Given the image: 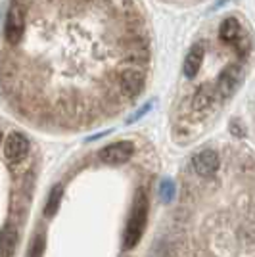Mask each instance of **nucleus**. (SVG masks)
Instances as JSON below:
<instances>
[{
	"label": "nucleus",
	"instance_id": "4",
	"mask_svg": "<svg viewBox=\"0 0 255 257\" xmlns=\"http://www.w3.org/2000/svg\"><path fill=\"white\" fill-rule=\"evenodd\" d=\"M29 152V140L22 133H10L4 142V158L12 163L22 161Z\"/></svg>",
	"mask_w": 255,
	"mask_h": 257
},
{
	"label": "nucleus",
	"instance_id": "8",
	"mask_svg": "<svg viewBox=\"0 0 255 257\" xmlns=\"http://www.w3.org/2000/svg\"><path fill=\"white\" fill-rule=\"evenodd\" d=\"M238 83H240V67H238V65H230L223 73L217 88H219V92H221L223 96H230L234 90H236Z\"/></svg>",
	"mask_w": 255,
	"mask_h": 257
},
{
	"label": "nucleus",
	"instance_id": "10",
	"mask_svg": "<svg viewBox=\"0 0 255 257\" xmlns=\"http://www.w3.org/2000/svg\"><path fill=\"white\" fill-rule=\"evenodd\" d=\"M242 27H240V22L236 18H226L221 25V39L226 41V43L234 44L240 37H242Z\"/></svg>",
	"mask_w": 255,
	"mask_h": 257
},
{
	"label": "nucleus",
	"instance_id": "1",
	"mask_svg": "<svg viewBox=\"0 0 255 257\" xmlns=\"http://www.w3.org/2000/svg\"><path fill=\"white\" fill-rule=\"evenodd\" d=\"M146 217H148V200H146L144 192H139L131 219L127 223V230H125V240H123L125 249H131L139 244L140 236L144 232V226H146Z\"/></svg>",
	"mask_w": 255,
	"mask_h": 257
},
{
	"label": "nucleus",
	"instance_id": "9",
	"mask_svg": "<svg viewBox=\"0 0 255 257\" xmlns=\"http://www.w3.org/2000/svg\"><path fill=\"white\" fill-rule=\"evenodd\" d=\"M203 54H205V50H203L202 44H194V48H190V52L184 60V75L194 77L200 71L203 62Z\"/></svg>",
	"mask_w": 255,
	"mask_h": 257
},
{
	"label": "nucleus",
	"instance_id": "11",
	"mask_svg": "<svg viewBox=\"0 0 255 257\" xmlns=\"http://www.w3.org/2000/svg\"><path fill=\"white\" fill-rule=\"evenodd\" d=\"M213 100H215V92H211L207 86H202V88L194 94L192 107H194L196 111H205V109H209V107H211Z\"/></svg>",
	"mask_w": 255,
	"mask_h": 257
},
{
	"label": "nucleus",
	"instance_id": "7",
	"mask_svg": "<svg viewBox=\"0 0 255 257\" xmlns=\"http://www.w3.org/2000/svg\"><path fill=\"white\" fill-rule=\"evenodd\" d=\"M18 247V228L6 225L0 232V257H14Z\"/></svg>",
	"mask_w": 255,
	"mask_h": 257
},
{
	"label": "nucleus",
	"instance_id": "2",
	"mask_svg": "<svg viewBox=\"0 0 255 257\" xmlns=\"http://www.w3.org/2000/svg\"><path fill=\"white\" fill-rule=\"evenodd\" d=\"M23 29H25V16H23V8L14 2L6 16V25H4V37L10 44H18L23 37Z\"/></svg>",
	"mask_w": 255,
	"mask_h": 257
},
{
	"label": "nucleus",
	"instance_id": "5",
	"mask_svg": "<svg viewBox=\"0 0 255 257\" xmlns=\"http://www.w3.org/2000/svg\"><path fill=\"white\" fill-rule=\"evenodd\" d=\"M192 167L200 177H209L219 169V154L213 150L198 152L192 160Z\"/></svg>",
	"mask_w": 255,
	"mask_h": 257
},
{
	"label": "nucleus",
	"instance_id": "3",
	"mask_svg": "<svg viewBox=\"0 0 255 257\" xmlns=\"http://www.w3.org/2000/svg\"><path fill=\"white\" fill-rule=\"evenodd\" d=\"M135 152V146L133 142L129 140H121V142H115V144H109L104 150L100 152V160L107 163V165H119V163H125V161L131 160Z\"/></svg>",
	"mask_w": 255,
	"mask_h": 257
},
{
	"label": "nucleus",
	"instance_id": "14",
	"mask_svg": "<svg viewBox=\"0 0 255 257\" xmlns=\"http://www.w3.org/2000/svg\"><path fill=\"white\" fill-rule=\"evenodd\" d=\"M160 194L165 202H169L171 198L175 196V186H173V182H169V181L163 182V184H161V188H160Z\"/></svg>",
	"mask_w": 255,
	"mask_h": 257
},
{
	"label": "nucleus",
	"instance_id": "12",
	"mask_svg": "<svg viewBox=\"0 0 255 257\" xmlns=\"http://www.w3.org/2000/svg\"><path fill=\"white\" fill-rule=\"evenodd\" d=\"M62 196H64V188H62V184L54 186L52 192H50V196H48L46 207H44V215H46V217H52V215L58 211V207H60V202H62Z\"/></svg>",
	"mask_w": 255,
	"mask_h": 257
},
{
	"label": "nucleus",
	"instance_id": "13",
	"mask_svg": "<svg viewBox=\"0 0 255 257\" xmlns=\"http://www.w3.org/2000/svg\"><path fill=\"white\" fill-rule=\"evenodd\" d=\"M46 247V240H44L43 234H39L31 244V249H29V257H43V251Z\"/></svg>",
	"mask_w": 255,
	"mask_h": 257
},
{
	"label": "nucleus",
	"instance_id": "15",
	"mask_svg": "<svg viewBox=\"0 0 255 257\" xmlns=\"http://www.w3.org/2000/svg\"><path fill=\"white\" fill-rule=\"evenodd\" d=\"M0 142H2V133H0Z\"/></svg>",
	"mask_w": 255,
	"mask_h": 257
},
{
	"label": "nucleus",
	"instance_id": "6",
	"mask_svg": "<svg viewBox=\"0 0 255 257\" xmlns=\"http://www.w3.org/2000/svg\"><path fill=\"white\" fill-rule=\"evenodd\" d=\"M142 86H144V75L139 69H125L119 73V88L123 94L135 96L142 90Z\"/></svg>",
	"mask_w": 255,
	"mask_h": 257
}]
</instances>
